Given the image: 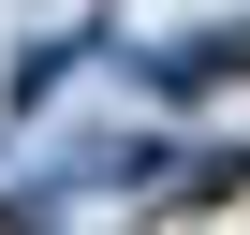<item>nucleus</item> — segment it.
Instances as JSON below:
<instances>
[{"instance_id": "1", "label": "nucleus", "mask_w": 250, "mask_h": 235, "mask_svg": "<svg viewBox=\"0 0 250 235\" xmlns=\"http://www.w3.org/2000/svg\"><path fill=\"white\" fill-rule=\"evenodd\" d=\"M133 74H147L162 103H191V118H206L221 88H250V30H206V44H147Z\"/></svg>"}]
</instances>
